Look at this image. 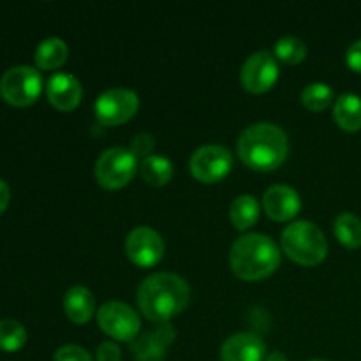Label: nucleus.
<instances>
[{
	"label": "nucleus",
	"instance_id": "obj_13",
	"mask_svg": "<svg viewBox=\"0 0 361 361\" xmlns=\"http://www.w3.org/2000/svg\"><path fill=\"white\" fill-rule=\"evenodd\" d=\"M222 361H264L267 345L256 334L231 335L221 348Z\"/></svg>",
	"mask_w": 361,
	"mask_h": 361
},
{
	"label": "nucleus",
	"instance_id": "obj_25",
	"mask_svg": "<svg viewBox=\"0 0 361 361\" xmlns=\"http://www.w3.org/2000/svg\"><path fill=\"white\" fill-rule=\"evenodd\" d=\"M152 148H154V137L147 133H141V134H137V136L133 137L129 150L136 159L137 157L147 159L148 155H150Z\"/></svg>",
	"mask_w": 361,
	"mask_h": 361
},
{
	"label": "nucleus",
	"instance_id": "obj_5",
	"mask_svg": "<svg viewBox=\"0 0 361 361\" xmlns=\"http://www.w3.org/2000/svg\"><path fill=\"white\" fill-rule=\"evenodd\" d=\"M42 90V76L37 69L18 66L7 71L0 80V95L9 104L23 108L37 101Z\"/></svg>",
	"mask_w": 361,
	"mask_h": 361
},
{
	"label": "nucleus",
	"instance_id": "obj_17",
	"mask_svg": "<svg viewBox=\"0 0 361 361\" xmlns=\"http://www.w3.org/2000/svg\"><path fill=\"white\" fill-rule=\"evenodd\" d=\"M334 118L345 133H356L361 129V97L356 94H342L335 101Z\"/></svg>",
	"mask_w": 361,
	"mask_h": 361
},
{
	"label": "nucleus",
	"instance_id": "obj_22",
	"mask_svg": "<svg viewBox=\"0 0 361 361\" xmlns=\"http://www.w3.org/2000/svg\"><path fill=\"white\" fill-rule=\"evenodd\" d=\"M27 342V330L14 319L0 321V351L16 353Z\"/></svg>",
	"mask_w": 361,
	"mask_h": 361
},
{
	"label": "nucleus",
	"instance_id": "obj_20",
	"mask_svg": "<svg viewBox=\"0 0 361 361\" xmlns=\"http://www.w3.org/2000/svg\"><path fill=\"white\" fill-rule=\"evenodd\" d=\"M140 173L145 182L150 183V185L161 187L171 180L173 164L169 159L162 157V155H148L147 159L141 161Z\"/></svg>",
	"mask_w": 361,
	"mask_h": 361
},
{
	"label": "nucleus",
	"instance_id": "obj_8",
	"mask_svg": "<svg viewBox=\"0 0 361 361\" xmlns=\"http://www.w3.org/2000/svg\"><path fill=\"white\" fill-rule=\"evenodd\" d=\"M190 173L203 183H215L233 168V155L222 145H204L190 157Z\"/></svg>",
	"mask_w": 361,
	"mask_h": 361
},
{
	"label": "nucleus",
	"instance_id": "obj_16",
	"mask_svg": "<svg viewBox=\"0 0 361 361\" xmlns=\"http://www.w3.org/2000/svg\"><path fill=\"white\" fill-rule=\"evenodd\" d=\"M63 310L74 324H85L95 312V298L83 286H74L66 293Z\"/></svg>",
	"mask_w": 361,
	"mask_h": 361
},
{
	"label": "nucleus",
	"instance_id": "obj_24",
	"mask_svg": "<svg viewBox=\"0 0 361 361\" xmlns=\"http://www.w3.org/2000/svg\"><path fill=\"white\" fill-rule=\"evenodd\" d=\"M307 46L305 42L295 35H286L281 37L275 44V56L284 63H298L305 59Z\"/></svg>",
	"mask_w": 361,
	"mask_h": 361
},
{
	"label": "nucleus",
	"instance_id": "obj_4",
	"mask_svg": "<svg viewBox=\"0 0 361 361\" xmlns=\"http://www.w3.org/2000/svg\"><path fill=\"white\" fill-rule=\"evenodd\" d=\"M281 243L289 259L303 267H316L323 263L328 254L326 236L314 222L309 221L289 224L282 233Z\"/></svg>",
	"mask_w": 361,
	"mask_h": 361
},
{
	"label": "nucleus",
	"instance_id": "obj_21",
	"mask_svg": "<svg viewBox=\"0 0 361 361\" xmlns=\"http://www.w3.org/2000/svg\"><path fill=\"white\" fill-rule=\"evenodd\" d=\"M334 229L342 245H345L348 249H358V247H361V221L355 214L344 212V214L338 215L335 219Z\"/></svg>",
	"mask_w": 361,
	"mask_h": 361
},
{
	"label": "nucleus",
	"instance_id": "obj_27",
	"mask_svg": "<svg viewBox=\"0 0 361 361\" xmlns=\"http://www.w3.org/2000/svg\"><path fill=\"white\" fill-rule=\"evenodd\" d=\"M345 62L355 73L361 74V39L353 42L345 51Z\"/></svg>",
	"mask_w": 361,
	"mask_h": 361
},
{
	"label": "nucleus",
	"instance_id": "obj_18",
	"mask_svg": "<svg viewBox=\"0 0 361 361\" xmlns=\"http://www.w3.org/2000/svg\"><path fill=\"white\" fill-rule=\"evenodd\" d=\"M69 55V48L59 37H48L35 49V63L39 69L51 71L62 66Z\"/></svg>",
	"mask_w": 361,
	"mask_h": 361
},
{
	"label": "nucleus",
	"instance_id": "obj_28",
	"mask_svg": "<svg viewBox=\"0 0 361 361\" xmlns=\"http://www.w3.org/2000/svg\"><path fill=\"white\" fill-rule=\"evenodd\" d=\"M122 360V353H120L118 345L113 342H104L99 345L97 349V361H120Z\"/></svg>",
	"mask_w": 361,
	"mask_h": 361
},
{
	"label": "nucleus",
	"instance_id": "obj_15",
	"mask_svg": "<svg viewBox=\"0 0 361 361\" xmlns=\"http://www.w3.org/2000/svg\"><path fill=\"white\" fill-rule=\"evenodd\" d=\"M175 338V330L169 324L162 323L155 331H148L133 344L136 361H161L166 348Z\"/></svg>",
	"mask_w": 361,
	"mask_h": 361
},
{
	"label": "nucleus",
	"instance_id": "obj_29",
	"mask_svg": "<svg viewBox=\"0 0 361 361\" xmlns=\"http://www.w3.org/2000/svg\"><path fill=\"white\" fill-rule=\"evenodd\" d=\"M11 200V190L7 187V183L4 180H0V215L7 210Z\"/></svg>",
	"mask_w": 361,
	"mask_h": 361
},
{
	"label": "nucleus",
	"instance_id": "obj_12",
	"mask_svg": "<svg viewBox=\"0 0 361 361\" xmlns=\"http://www.w3.org/2000/svg\"><path fill=\"white\" fill-rule=\"evenodd\" d=\"M263 208L274 221H291L302 208L300 194L289 185H271L263 196Z\"/></svg>",
	"mask_w": 361,
	"mask_h": 361
},
{
	"label": "nucleus",
	"instance_id": "obj_23",
	"mask_svg": "<svg viewBox=\"0 0 361 361\" xmlns=\"http://www.w3.org/2000/svg\"><path fill=\"white\" fill-rule=\"evenodd\" d=\"M334 101V90L326 83H310L303 88L302 102L310 111H323Z\"/></svg>",
	"mask_w": 361,
	"mask_h": 361
},
{
	"label": "nucleus",
	"instance_id": "obj_31",
	"mask_svg": "<svg viewBox=\"0 0 361 361\" xmlns=\"http://www.w3.org/2000/svg\"><path fill=\"white\" fill-rule=\"evenodd\" d=\"M312 361H324V360H312Z\"/></svg>",
	"mask_w": 361,
	"mask_h": 361
},
{
	"label": "nucleus",
	"instance_id": "obj_14",
	"mask_svg": "<svg viewBox=\"0 0 361 361\" xmlns=\"http://www.w3.org/2000/svg\"><path fill=\"white\" fill-rule=\"evenodd\" d=\"M49 102L60 111H71L76 108L83 95L80 80L73 74L56 73L49 78L48 88H46Z\"/></svg>",
	"mask_w": 361,
	"mask_h": 361
},
{
	"label": "nucleus",
	"instance_id": "obj_3",
	"mask_svg": "<svg viewBox=\"0 0 361 361\" xmlns=\"http://www.w3.org/2000/svg\"><path fill=\"white\" fill-rule=\"evenodd\" d=\"M229 263L236 277L249 282L261 281L277 270L281 252L270 236L250 233L233 243Z\"/></svg>",
	"mask_w": 361,
	"mask_h": 361
},
{
	"label": "nucleus",
	"instance_id": "obj_11",
	"mask_svg": "<svg viewBox=\"0 0 361 361\" xmlns=\"http://www.w3.org/2000/svg\"><path fill=\"white\" fill-rule=\"evenodd\" d=\"M279 78L277 59L268 51H257L242 67V85L250 94L270 90Z\"/></svg>",
	"mask_w": 361,
	"mask_h": 361
},
{
	"label": "nucleus",
	"instance_id": "obj_7",
	"mask_svg": "<svg viewBox=\"0 0 361 361\" xmlns=\"http://www.w3.org/2000/svg\"><path fill=\"white\" fill-rule=\"evenodd\" d=\"M140 108L136 92L129 88H111L97 97L94 104L95 116L102 126H120L133 118Z\"/></svg>",
	"mask_w": 361,
	"mask_h": 361
},
{
	"label": "nucleus",
	"instance_id": "obj_9",
	"mask_svg": "<svg viewBox=\"0 0 361 361\" xmlns=\"http://www.w3.org/2000/svg\"><path fill=\"white\" fill-rule=\"evenodd\" d=\"M97 323L104 334L116 341L129 342L140 334V316L122 302H108L99 309Z\"/></svg>",
	"mask_w": 361,
	"mask_h": 361
},
{
	"label": "nucleus",
	"instance_id": "obj_10",
	"mask_svg": "<svg viewBox=\"0 0 361 361\" xmlns=\"http://www.w3.org/2000/svg\"><path fill=\"white\" fill-rule=\"evenodd\" d=\"M126 252L136 267L150 268L164 256V242L157 231L147 226H140L127 236Z\"/></svg>",
	"mask_w": 361,
	"mask_h": 361
},
{
	"label": "nucleus",
	"instance_id": "obj_1",
	"mask_svg": "<svg viewBox=\"0 0 361 361\" xmlns=\"http://www.w3.org/2000/svg\"><path fill=\"white\" fill-rule=\"evenodd\" d=\"M189 296V286L180 275L161 271L147 277L140 286L137 305L147 319L162 324L185 310Z\"/></svg>",
	"mask_w": 361,
	"mask_h": 361
},
{
	"label": "nucleus",
	"instance_id": "obj_2",
	"mask_svg": "<svg viewBox=\"0 0 361 361\" xmlns=\"http://www.w3.org/2000/svg\"><path fill=\"white\" fill-rule=\"evenodd\" d=\"M238 157L256 171H271L286 161L289 152L288 136L275 123H254L238 137Z\"/></svg>",
	"mask_w": 361,
	"mask_h": 361
},
{
	"label": "nucleus",
	"instance_id": "obj_30",
	"mask_svg": "<svg viewBox=\"0 0 361 361\" xmlns=\"http://www.w3.org/2000/svg\"><path fill=\"white\" fill-rule=\"evenodd\" d=\"M264 361H288V358H286V356L282 355V353L277 351V353H271V355L268 356V358L264 360Z\"/></svg>",
	"mask_w": 361,
	"mask_h": 361
},
{
	"label": "nucleus",
	"instance_id": "obj_19",
	"mask_svg": "<svg viewBox=\"0 0 361 361\" xmlns=\"http://www.w3.org/2000/svg\"><path fill=\"white\" fill-rule=\"evenodd\" d=\"M229 217H231L233 226L240 231H245L250 226H254L259 219V203L256 197L249 196V194H242V196L235 197L229 208Z\"/></svg>",
	"mask_w": 361,
	"mask_h": 361
},
{
	"label": "nucleus",
	"instance_id": "obj_26",
	"mask_svg": "<svg viewBox=\"0 0 361 361\" xmlns=\"http://www.w3.org/2000/svg\"><path fill=\"white\" fill-rule=\"evenodd\" d=\"M53 361H92V356L80 345H63L55 353Z\"/></svg>",
	"mask_w": 361,
	"mask_h": 361
},
{
	"label": "nucleus",
	"instance_id": "obj_6",
	"mask_svg": "<svg viewBox=\"0 0 361 361\" xmlns=\"http://www.w3.org/2000/svg\"><path fill=\"white\" fill-rule=\"evenodd\" d=\"M137 159L129 148H108L95 162V178L104 189H120L136 175Z\"/></svg>",
	"mask_w": 361,
	"mask_h": 361
}]
</instances>
